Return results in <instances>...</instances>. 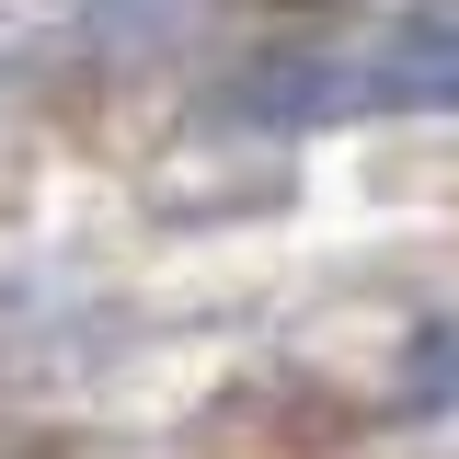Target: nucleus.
<instances>
[{"mask_svg": "<svg viewBox=\"0 0 459 459\" xmlns=\"http://www.w3.org/2000/svg\"><path fill=\"white\" fill-rule=\"evenodd\" d=\"M425 115V104H459V23H402L356 57H299V69H253L241 104L253 126H322V115Z\"/></svg>", "mask_w": 459, "mask_h": 459, "instance_id": "obj_1", "label": "nucleus"}]
</instances>
